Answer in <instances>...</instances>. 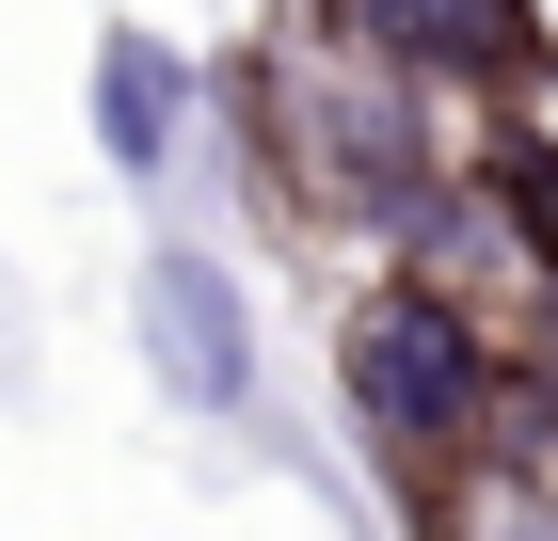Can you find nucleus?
<instances>
[{"mask_svg": "<svg viewBox=\"0 0 558 541\" xmlns=\"http://www.w3.org/2000/svg\"><path fill=\"white\" fill-rule=\"evenodd\" d=\"M351 16V48L367 64H399V81H463V96H511V81H543V16L526 0H336Z\"/></svg>", "mask_w": 558, "mask_h": 541, "instance_id": "20e7f679", "label": "nucleus"}, {"mask_svg": "<svg viewBox=\"0 0 558 541\" xmlns=\"http://www.w3.org/2000/svg\"><path fill=\"white\" fill-rule=\"evenodd\" d=\"M129 334H144V367H160L175 415H240L256 398V303H240V271L223 255H144L129 271Z\"/></svg>", "mask_w": 558, "mask_h": 541, "instance_id": "7ed1b4c3", "label": "nucleus"}, {"mask_svg": "<svg viewBox=\"0 0 558 541\" xmlns=\"http://www.w3.org/2000/svg\"><path fill=\"white\" fill-rule=\"evenodd\" d=\"M175 127H192V64H175V48L129 16V33L96 48V160H112V175H160V160H175Z\"/></svg>", "mask_w": 558, "mask_h": 541, "instance_id": "39448f33", "label": "nucleus"}, {"mask_svg": "<svg viewBox=\"0 0 558 541\" xmlns=\"http://www.w3.org/2000/svg\"><path fill=\"white\" fill-rule=\"evenodd\" d=\"M430 541H558V478L543 462H478V478H447Z\"/></svg>", "mask_w": 558, "mask_h": 541, "instance_id": "423d86ee", "label": "nucleus"}, {"mask_svg": "<svg viewBox=\"0 0 558 541\" xmlns=\"http://www.w3.org/2000/svg\"><path fill=\"white\" fill-rule=\"evenodd\" d=\"M478 223L558 287V144H495V160H478Z\"/></svg>", "mask_w": 558, "mask_h": 541, "instance_id": "0eeeda50", "label": "nucleus"}, {"mask_svg": "<svg viewBox=\"0 0 558 541\" xmlns=\"http://www.w3.org/2000/svg\"><path fill=\"white\" fill-rule=\"evenodd\" d=\"M256 127H271V160H256V192L271 208H415L430 192V127H415V81L399 64H367V48H271L256 64Z\"/></svg>", "mask_w": 558, "mask_h": 541, "instance_id": "f257e3e1", "label": "nucleus"}, {"mask_svg": "<svg viewBox=\"0 0 558 541\" xmlns=\"http://www.w3.org/2000/svg\"><path fill=\"white\" fill-rule=\"evenodd\" d=\"M336 398H351V430L399 478H430L495 415V351H478V319L447 287H384V303H351V334H336Z\"/></svg>", "mask_w": 558, "mask_h": 541, "instance_id": "f03ea898", "label": "nucleus"}]
</instances>
